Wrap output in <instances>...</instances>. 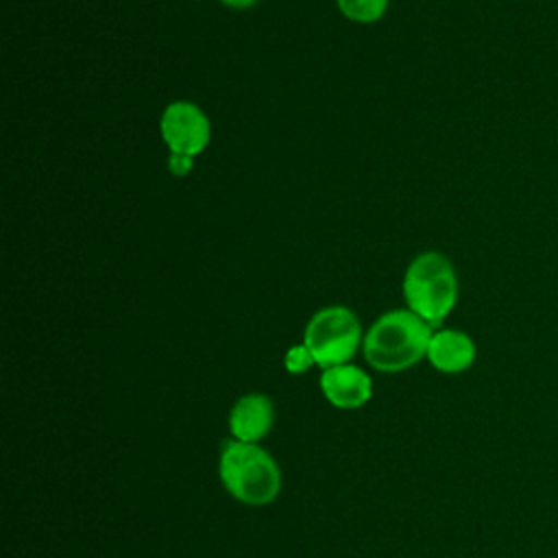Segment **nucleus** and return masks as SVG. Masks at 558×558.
Wrapping results in <instances>:
<instances>
[{
  "instance_id": "9",
  "label": "nucleus",
  "mask_w": 558,
  "mask_h": 558,
  "mask_svg": "<svg viewBox=\"0 0 558 558\" xmlns=\"http://www.w3.org/2000/svg\"><path fill=\"white\" fill-rule=\"evenodd\" d=\"M340 13L355 24H373L388 11V0H336Z\"/></svg>"
},
{
  "instance_id": "7",
  "label": "nucleus",
  "mask_w": 558,
  "mask_h": 558,
  "mask_svg": "<svg viewBox=\"0 0 558 558\" xmlns=\"http://www.w3.org/2000/svg\"><path fill=\"white\" fill-rule=\"evenodd\" d=\"M477 357L475 340L462 331V329H434L429 347H427V362L445 373V375H458L473 366Z\"/></svg>"
},
{
  "instance_id": "3",
  "label": "nucleus",
  "mask_w": 558,
  "mask_h": 558,
  "mask_svg": "<svg viewBox=\"0 0 558 558\" xmlns=\"http://www.w3.org/2000/svg\"><path fill=\"white\" fill-rule=\"evenodd\" d=\"M401 292L408 310L438 327L458 303V275L451 259L438 251L418 253L405 268Z\"/></svg>"
},
{
  "instance_id": "12",
  "label": "nucleus",
  "mask_w": 558,
  "mask_h": 558,
  "mask_svg": "<svg viewBox=\"0 0 558 558\" xmlns=\"http://www.w3.org/2000/svg\"><path fill=\"white\" fill-rule=\"evenodd\" d=\"M220 4H225L227 9H235V11H246L251 7H255L259 0H218Z\"/></svg>"
},
{
  "instance_id": "8",
  "label": "nucleus",
  "mask_w": 558,
  "mask_h": 558,
  "mask_svg": "<svg viewBox=\"0 0 558 558\" xmlns=\"http://www.w3.org/2000/svg\"><path fill=\"white\" fill-rule=\"evenodd\" d=\"M275 423V405L270 397L262 392H248L240 397L229 410V432L233 440L259 442L268 436Z\"/></svg>"
},
{
  "instance_id": "2",
  "label": "nucleus",
  "mask_w": 558,
  "mask_h": 558,
  "mask_svg": "<svg viewBox=\"0 0 558 558\" xmlns=\"http://www.w3.org/2000/svg\"><path fill=\"white\" fill-rule=\"evenodd\" d=\"M218 475L225 490L246 506H268L281 493L279 464L257 442H225Z\"/></svg>"
},
{
  "instance_id": "1",
  "label": "nucleus",
  "mask_w": 558,
  "mask_h": 558,
  "mask_svg": "<svg viewBox=\"0 0 558 558\" xmlns=\"http://www.w3.org/2000/svg\"><path fill=\"white\" fill-rule=\"evenodd\" d=\"M432 333L434 327L412 310H390L364 333L362 355L375 371L401 373L427 357Z\"/></svg>"
},
{
  "instance_id": "5",
  "label": "nucleus",
  "mask_w": 558,
  "mask_h": 558,
  "mask_svg": "<svg viewBox=\"0 0 558 558\" xmlns=\"http://www.w3.org/2000/svg\"><path fill=\"white\" fill-rule=\"evenodd\" d=\"M159 133L170 153L196 157L211 140V122L198 105L174 100L159 118Z\"/></svg>"
},
{
  "instance_id": "6",
  "label": "nucleus",
  "mask_w": 558,
  "mask_h": 558,
  "mask_svg": "<svg viewBox=\"0 0 558 558\" xmlns=\"http://www.w3.org/2000/svg\"><path fill=\"white\" fill-rule=\"evenodd\" d=\"M320 392L333 408L357 410L371 401L373 381L364 368L347 362L320 373Z\"/></svg>"
},
{
  "instance_id": "10",
  "label": "nucleus",
  "mask_w": 558,
  "mask_h": 558,
  "mask_svg": "<svg viewBox=\"0 0 558 558\" xmlns=\"http://www.w3.org/2000/svg\"><path fill=\"white\" fill-rule=\"evenodd\" d=\"M314 364H316V362H314L310 349H307L303 342H301V344H294V347H290V349L286 351L283 366H286V371L292 373V375H303V373H307Z\"/></svg>"
},
{
  "instance_id": "11",
  "label": "nucleus",
  "mask_w": 558,
  "mask_h": 558,
  "mask_svg": "<svg viewBox=\"0 0 558 558\" xmlns=\"http://www.w3.org/2000/svg\"><path fill=\"white\" fill-rule=\"evenodd\" d=\"M192 166H194V157L174 155V153H170V157H168V170L174 177H185L187 172H192Z\"/></svg>"
},
{
  "instance_id": "4",
  "label": "nucleus",
  "mask_w": 558,
  "mask_h": 558,
  "mask_svg": "<svg viewBox=\"0 0 558 558\" xmlns=\"http://www.w3.org/2000/svg\"><path fill=\"white\" fill-rule=\"evenodd\" d=\"M362 342L364 333L360 318L344 305L320 307L307 320L303 331V344L323 371L351 362L357 349H362Z\"/></svg>"
}]
</instances>
